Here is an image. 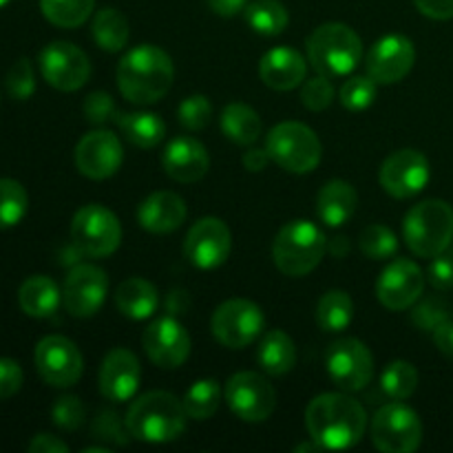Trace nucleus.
<instances>
[{
  "label": "nucleus",
  "instance_id": "obj_1",
  "mask_svg": "<svg viewBox=\"0 0 453 453\" xmlns=\"http://www.w3.org/2000/svg\"><path fill=\"white\" fill-rule=\"evenodd\" d=\"M305 427L321 449H352L367 432V414L348 394L327 392L312 398L305 410Z\"/></svg>",
  "mask_w": 453,
  "mask_h": 453
},
{
  "label": "nucleus",
  "instance_id": "obj_2",
  "mask_svg": "<svg viewBox=\"0 0 453 453\" xmlns=\"http://www.w3.org/2000/svg\"><path fill=\"white\" fill-rule=\"evenodd\" d=\"M118 88L131 104L149 106L162 100L175 80V65L164 49L140 44L127 51L115 71Z\"/></svg>",
  "mask_w": 453,
  "mask_h": 453
},
{
  "label": "nucleus",
  "instance_id": "obj_3",
  "mask_svg": "<svg viewBox=\"0 0 453 453\" xmlns=\"http://www.w3.org/2000/svg\"><path fill=\"white\" fill-rule=\"evenodd\" d=\"M124 420L135 441L164 445L184 436L190 418L177 396L168 392H146L131 403Z\"/></svg>",
  "mask_w": 453,
  "mask_h": 453
},
{
  "label": "nucleus",
  "instance_id": "obj_4",
  "mask_svg": "<svg viewBox=\"0 0 453 453\" xmlns=\"http://www.w3.org/2000/svg\"><path fill=\"white\" fill-rule=\"evenodd\" d=\"M308 60L314 71L327 78L349 75L363 60V42L352 27L326 22L308 35Z\"/></svg>",
  "mask_w": 453,
  "mask_h": 453
},
{
  "label": "nucleus",
  "instance_id": "obj_5",
  "mask_svg": "<svg viewBox=\"0 0 453 453\" xmlns=\"http://www.w3.org/2000/svg\"><path fill=\"white\" fill-rule=\"evenodd\" d=\"M405 243L416 257L432 259L449 250L453 242V208L442 199H425L403 219Z\"/></svg>",
  "mask_w": 453,
  "mask_h": 453
},
{
  "label": "nucleus",
  "instance_id": "obj_6",
  "mask_svg": "<svg viewBox=\"0 0 453 453\" xmlns=\"http://www.w3.org/2000/svg\"><path fill=\"white\" fill-rule=\"evenodd\" d=\"M326 252V234L308 219H295L283 226L273 243L274 265L288 277H305L317 270Z\"/></svg>",
  "mask_w": 453,
  "mask_h": 453
},
{
  "label": "nucleus",
  "instance_id": "obj_7",
  "mask_svg": "<svg viewBox=\"0 0 453 453\" xmlns=\"http://www.w3.org/2000/svg\"><path fill=\"white\" fill-rule=\"evenodd\" d=\"M270 159L283 171L308 175L321 164L323 146L317 133L303 122H281L265 137Z\"/></svg>",
  "mask_w": 453,
  "mask_h": 453
},
{
  "label": "nucleus",
  "instance_id": "obj_8",
  "mask_svg": "<svg viewBox=\"0 0 453 453\" xmlns=\"http://www.w3.org/2000/svg\"><path fill=\"white\" fill-rule=\"evenodd\" d=\"M71 242L84 257L93 259L109 257L122 243V226L109 208L100 203H87L75 212L71 221Z\"/></svg>",
  "mask_w": 453,
  "mask_h": 453
},
{
  "label": "nucleus",
  "instance_id": "obj_9",
  "mask_svg": "<svg viewBox=\"0 0 453 453\" xmlns=\"http://www.w3.org/2000/svg\"><path fill=\"white\" fill-rule=\"evenodd\" d=\"M372 442L383 453H414L423 442V423L405 403L380 407L372 418Z\"/></svg>",
  "mask_w": 453,
  "mask_h": 453
},
{
  "label": "nucleus",
  "instance_id": "obj_10",
  "mask_svg": "<svg viewBox=\"0 0 453 453\" xmlns=\"http://www.w3.org/2000/svg\"><path fill=\"white\" fill-rule=\"evenodd\" d=\"M264 310L248 299L224 301L211 319V330L215 339L230 349H242L255 343L264 334Z\"/></svg>",
  "mask_w": 453,
  "mask_h": 453
},
{
  "label": "nucleus",
  "instance_id": "obj_11",
  "mask_svg": "<svg viewBox=\"0 0 453 453\" xmlns=\"http://www.w3.org/2000/svg\"><path fill=\"white\" fill-rule=\"evenodd\" d=\"M327 376L343 392H361L374 376V357L363 341L348 336L339 339L326 352Z\"/></svg>",
  "mask_w": 453,
  "mask_h": 453
},
{
  "label": "nucleus",
  "instance_id": "obj_12",
  "mask_svg": "<svg viewBox=\"0 0 453 453\" xmlns=\"http://www.w3.org/2000/svg\"><path fill=\"white\" fill-rule=\"evenodd\" d=\"M38 65L44 82L65 93L82 88L91 75V62H88L87 53L65 40L47 44L40 51Z\"/></svg>",
  "mask_w": 453,
  "mask_h": 453
},
{
  "label": "nucleus",
  "instance_id": "obj_13",
  "mask_svg": "<svg viewBox=\"0 0 453 453\" xmlns=\"http://www.w3.org/2000/svg\"><path fill=\"white\" fill-rule=\"evenodd\" d=\"M35 370L51 388H71L82 379V352L71 339L49 334L35 345Z\"/></svg>",
  "mask_w": 453,
  "mask_h": 453
},
{
  "label": "nucleus",
  "instance_id": "obj_14",
  "mask_svg": "<svg viewBox=\"0 0 453 453\" xmlns=\"http://www.w3.org/2000/svg\"><path fill=\"white\" fill-rule=\"evenodd\" d=\"M226 401L237 418L246 423H264L277 407V394L261 374L237 372L226 385Z\"/></svg>",
  "mask_w": 453,
  "mask_h": 453
},
{
  "label": "nucleus",
  "instance_id": "obj_15",
  "mask_svg": "<svg viewBox=\"0 0 453 453\" xmlns=\"http://www.w3.org/2000/svg\"><path fill=\"white\" fill-rule=\"evenodd\" d=\"M109 292V277L93 264H78L69 270L62 290V303L75 319H88L100 312Z\"/></svg>",
  "mask_w": 453,
  "mask_h": 453
},
{
  "label": "nucleus",
  "instance_id": "obj_16",
  "mask_svg": "<svg viewBox=\"0 0 453 453\" xmlns=\"http://www.w3.org/2000/svg\"><path fill=\"white\" fill-rule=\"evenodd\" d=\"M230 250H233V234L228 226L217 217H203L186 234L184 255L199 270H215L224 265Z\"/></svg>",
  "mask_w": 453,
  "mask_h": 453
},
{
  "label": "nucleus",
  "instance_id": "obj_17",
  "mask_svg": "<svg viewBox=\"0 0 453 453\" xmlns=\"http://www.w3.org/2000/svg\"><path fill=\"white\" fill-rule=\"evenodd\" d=\"M429 175H432V168H429L427 157L420 150L403 149L385 159L379 181L385 193L392 197L410 199L429 184Z\"/></svg>",
  "mask_w": 453,
  "mask_h": 453
},
{
  "label": "nucleus",
  "instance_id": "obj_18",
  "mask_svg": "<svg viewBox=\"0 0 453 453\" xmlns=\"http://www.w3.org/2000/svg\"><path fill=\"white\" fill-rule=\"evenodd\" d=\"M142 345L150 361L162 370H175L190 357V334L175 317H159L142 334Z\"/></svg>",
  "mask_w": 453,
  "mask_h": 453
},
{
  "label": "nucleus",
  "instance_id": "obj_19",
  "mask_svg": "<svg viewBox=\"0 0 453 453\" xmlns=\"http://www.w3.org/2000/svg\"><path fill=\"white\" fill-rule=\"evenodd\" d=\"M122 142L115 133L104 131V128L87 133L75 146V166H78L80 175L93 181L113 177L122 166Z\"/></svg>",
  "mask_w": 453,
  "mask_h": 453
},
{
  "label": "nucleus",
  "instance_id": "obj_20",
  "mask_svg": "<svg viewBox=\"0 0 453 453\" xmlns=\"http://www.w3.org/2000/svg\"><path fill=\"white\" fill-rule=\"evenodd\" d=\"M425 290V274L414 261L394 259L385 265L376 283V296L392 312L411 308L420 301Z\"/></svg>",
  "mask_w": 453,
  "mask_h": 453
},
{
  "label": "nucleus",
  "instance_id": "obj_21",
  "mask_svg": "<svg viewBox=\"0 0 453 453\" xmlns=\"http://www.w3.org/2000/svg\"><path fill=\"white\" fill-rule=\"evenodd\" d=\"M414 62V42L405 35L392 34L374 42L365 58V69L376 84H396L410 73Z\"/></svg>",
  "mask_w": 453,
  "mask_h": 453
},
{
  "label": "nucleus",
  "instance_id": "obj_22",
  "mask_svg": "<svg viewBox=\"0 0 453 453\" xmlns=\"http://www.w3.org/2000/svg\"><path fill=\"white\" fill-rule=\"evenodd\" d=\"M97 383H100V394L106 401H131L142 383V367L135 354L127 348L111 349L100 365Z\"/></svg>",
  "mask_w": 453,
  "mask_h": 453
},
{
  "label": "nucleus",
  "instance_id": "obj_23",
  "mask_svg": "<svg viewBox=\"0 0 453 453\" xmlns=\"http://www.w3.org/2000/svg\"><path fill=\"white\" fill-rule=\"evenodd\" d=\"M162 166L166 175L177 184H195L206 177L208 168H211V157L202 142L181 135L168 142L162 155Z\"/></svg>",
  "mask_w": 453,
  "mask_h": 453
},
{
  "label": "nucleus",
  "instance_id": "obj_24",
  "mask_svg": "<svg viewBox=\"0 0 453 453\" xmlns=\"http://www.w3.org/2000/svg\"><path fill=\"white\" fill-rule=\"evenodd\" d=\"M308 62L296 49L274 47L259 60V78L274 91H292L305 82Z\"/></svg>",
  "mask_w": 453,
  "mask_h": 453
},
{
  "label": "nucleus",
  "instance_id": "obj_25",
  "mask_svg": "<svg viewBox=\"0 0 453 453\" xmlns=\"http://www.w3.org/2000/svg\"><path fill=\"white\" fill-rule=\"evenodd\" d=\"M186 202L173 190L150 193L137 208V221L146 233L171 234L186 221Z\"/></svg>",
  "mask_w": 453,
  "mask_h": 453
},
{
  "label": "nucleus",
  "instance_id": "obj_26",
  "mask_svg": "<svg viewBox=\"0 0 453 453\" xmlns=\"http://www.w3.org/2000/svg\"><path fill=\"white\" fill-rule=\"evenodd\" d=\"M358 195L352 184L343 180H332L319 190L317 195V215L330 228H341L352 219L357 211Z\"/></svg>",
  "mask_w": 453,
  "mask_h": 453
},
{
  "label": "nucleus",
  "instance_id": "obj_27",
  "mask_svg": "<svg viewBox=\"0 0 453 453\" xmlns=\"http://www.w3.org/2000/svg\"><path fill=\"white\" fill-rule=\"evenodd\" d=\"M157 303V288L142 277L127 279L115 290V305L124 317L133 319V321H144V319L153 317Z\"/></svg>",
  "mask_w": 453,
  "mask_h": 453
},
{
  "label": "nucleus",
  "instance_id": "obj_28",
  "mask_svg": "<svg viewBox=\"0 0 453 453\" xmlns=\"http://www.w3.org/2000/svg\"><path fill=\"white\" fill-rule=\"evenodd\" d=\"M60 299L62 292L58 290L56 281L44 274L25 279L18 290V305L31 319H49L60 305Z\"/></svg>",
  "mask_w": 453,
  "mask_h": 453
},
{
  "label": "nucleus",
  "instance_id": "obj_29",
  "mask_svg": "<svg viewBox=\"0 0 453 453\" xmlns=\"http://www.w3.org/2000/svg\"><path fill=\"white\" fill-rule=\"evenodd\" d=\"M257 361L264 367L265 374L283 376L295 370L296 345L283 330H270L261 336Z\"/></svg>",
  "mask_w": 453,
  "mask_h": 453
},
{
  "label": "nucleus",
  "instance_id": "obj_30",
  "mask_svg": "<svg viewBox=\"0 0 453 453\" xmlns=\"http://www.w3.org/2000/svg\"><path fill=\"white\" fill-rule=\"evenodd\" d=\"M115 124L122 135L137 149H155L166 135V124L162 118L149 111H133V113H118Z\"/></svg>",
  "mask_w": 453,
  "mask_h": 453
},
{
  "label": "nucleus",
  "instance_id": "obj_31",
  "mask_svg": "<svg viewBox=\"0 0 453 453\" xmlns=\"http://www.w3.org/2000/svg\"><path fill=\"white\" fill-rule=\"evenodd\" d=\"M221 131L239 146H252L264 133V122L252 106L233 102L221 111Z\"/></svg>",
  "mask_w": 453,
  "mask_h": 453
},
{
  "label": "nucleus",
  "instance_id": "obj_32",
  "mask_svg": "<svg viewBox=\"0 0 453 453\" xmlns=\"http://www.w3.org/2000/svg\"><path fill=\"white\" fill-rule=\"evenodd\" d=\"M93 40L102 51L118 53L122 51L131 38V29H128V20L122 12L113 7H104L96 13L91 27Z\"/></svg>",
  "mask_w": 453,
  "mask_h": 453
},
{
  "label": "nucleus",
  "instance_id": "obj_33",
  "mask_svg": "<svg viewBox=\"0 0 453 453\" xmlns=\"http://www.w3.org/2000/svg\"><path fill=\"white\" fill-rule=\"evenodd\" d=\"M243 18L255 34L270 35V38L283 34L290 22L288 9L279 0H252L243 9Z\"/></svg>",
  "mask_w": 453,
  "mask_h": 453
},
{
  "label": "nucleus",
  "instance_id": "obj_34",
  "mask_svg": "<svg viewBox=\"0 0 453 453\" xmlns=\"http://www.w3.org/2000/svg\"><path fill=\"white\" fill-rule=\"evenodd\" d=\"M354 319V301L345 290H330L319 299L317 323L323 332H343Z\"/></svg>",
  "mask_w": 453,
  "mask_h": 453
},
{
  "label": "nucleus",
  "instance_id": "obj_35",
  "mask_svg": "<svg viewBox=\"0 0 453 453\" xmlns=\"http://www.w3.org/2000/svg\"><path fill=\"white\" fill-rule=\"evenodd\" d=\"M184 410L190 420H208L217 414L221 403V388L215 379H202L186 389V396L181 398Z\"/></svg>",
  "mask_w": 453,
  "mask_h": 453
},
{
  "label": "nucleus",
  "instance_id": "obj_36",
  "mask_svg": "<svg viewBox=\"0 0 453 453\" xmlns=\"http://www.w3.org/2000/svg\"><path fill=\"white\" fill-rule=\"evenodd\" d=\"M96 0H40V12L60 29H75L93 13Z\"/></svg>",
  "mask_w": 453,
  "mask_h": 453
},
{
  "label": "nucleus",
  "instance_id": "obj_37",
  "mask_svg": "<svg viewBox=\"0 0 453 453\" xmlns=\"http://www.w3.org/2000/svg\"><path fill=\"white\" fill-rule=\"evenodd\" d=\"M418 388V370L410 361L389 363L380 376V389L392 401H407Z\"/></svg>",
  "mask_w": 453,
  "mask_h": 453
},
{
  "label": "nucleus",
  "instance_id": "obj_38",
  "mask_svg": "<svg viewBox=\"0 0 453 453\" xmlns=\"http://www.w3.org/2000/svg\"><path fill=\"white\" fill-rule=\"evenodd\" d=\"M29 208V195L16 180H0V230L20 224Z\"/></svg>",
  "mask_w": 453,
  "mask_h": 453
},
{
  "label": "nucleus",
  "instance_id": "obj_39",
  "mask_svg": "<svg viewBox=\"0 0 453 453\" xmlns=\"http://www.w3.org/2000/svg\"><path fill=\"white\" fill-rule=\"evenodd\" d=\"M358 248H361V252L367 259L385 261L392 259L398 252V239L388 226L374 224L363 228L361 237H358Z\"/></svg>",
  "mask_w": 453,
  "mask_h": 453
},
{
  "label": "nucleus",
  "instance_id": "obj_40",
  "mask_svg": "<svg viewBox=\"0 0 453 453\" xmlns=\"http://www.w3.org/2000/svg\"><path fill=\"white\" fill-rule=\"evenodd\" d=\"M379 84L370 78V75H352L343 82L339 91L341 104L348 111H365L374 104L376 93H379Z\"/></svg>",
  "mask_w": 453,
  "mask_h": 453
},
{
  "label": "nucleus",
  "instance_id": "obj_41",
  "mask_svg": "<svg viewBox=\"0 0 453 453\" xmlns=\"http://www.w3.org/2000/svg\"><path fill=\"white\" fill-rule=\"evenodd\" d=\"M7 91L13 100L25 102L34 96L35 91V75H34V65H31L29 58H18L12 65V69L7 71Z\"/></svg>",
  "mask_w": 453,
  "mask_h": 453
},
{
  "label": "nucleus",
  "instance_id": "obj_42",
  "mask_svg": "<svg viewBox=\"0 0 453 453\" xmlns=\"http://www.w3.org/2000/svg\"><path fill=\"white\" fill-rule=\"evenodd\" d=\"M177 115H180V124L188 131H203V128L211 124L212 118V104L206 96H188L177 109Z\"/></svg>",
  "mask_w": 453,
  "mask_h": 453
},
{
  "label": "nucleus",
  "instance_id": "obj_43",
  "mask_svg": "<svg viewBox=\"0 0 453 453\" xmlns=\"http://www.w3.org/2000/svg\"><path fill=\"white\" fill-rule=\"evenodd\" d=\"M93 438H100L102 442H111L115 447H122L131 442V432L127 427V420L119 418L115 411L104 410L96 420H93Z\"/></svg>",
  "mask_w": 453,
  "mask_h": 453
},
{
  "label": "nucleus",
  "instance_id": "obj_44",
  "mask_svg": "<svg viewBox=\"0 0 453 453\" xmlns=\"http://www.w3.org/2000/svg\"><path fill=\"white\" fill-rule=\"evenodd\" d=\"M301 102L308 111H326L327 106L334 102V87H332L330 78L327 75H314V78L305 80L301 84Z\"/></svg>",
  "mask_w": 453,
  "mask_h": 453
},
{
  "label": "nucleus",
  "instance_id": "obj_45",
  "mask_svg": "<svg viewBox=\"0 0 453 453\" xmlns=\"http://www.w3.org/2000/svg\"><path fill=\"white\" fill-rule=\"evenodd\" d=\"M451 319V310L449 305L445 303L438 296H429V299H423L411 312V321L418 330L425 332H434L438 326H442L445 321Z\"/></svg>",
  "mask_w": 453,
  "mask_h": 453
},
{
  "label": "nucleus",
  "instance_id": "obj_46",
  "mask_svg": "<svg viewBox=\"0 0 453 453\" xmlns=\"http://www.w3.org/2000/svg\"><path fill=\"white\" fill-rule=\"evenodd\" d=\"M87 410L78 396H60L51 407V420L65 432H75L84 425Z\"/></svg>",
  "mask_w": 453,
  "mask_h": 453
},
{
  "label": "nucleus",
  "instance_id": "obj_47",
  "mask_svg": "<svg viewBox=\"0 0 453 453\" xmlns=\"http://www.w3.org/2000/svg\"><path fill=\"white\" fill-rule=\"evenodd\" d=\"M82 111L87 122H91L93 127H104V124L115 122V115H118L113 97L104 91L88 93L82 104Z\"/></svg>",
  "mask_w": 453,
  "mask_h": 453
},
{
  "label": "nucleus",
  "instance_id": "obj_48",
  "mask_svg": "<svg viewBox=\"0 0 453 453\" xmlns=\"http://www.w3.org/2000/svg\"><path fill=\"white\" fill-rule=\"evenodd\" d=\"M427 279L436 290H451L453 288V252H441L432 257L427 268Z\"/></svg>",
  "mask_w": 453,
  "mask_h": 453
},
{
  "label": "nucleus",
  "instance_id": "obj_49",
  "mask_svg": "<svg viewBox=\"0 0 453 453\" xmlns=\"http://www.w3.org/2000/svg\"><path fill=\"white\" fill-rule=\"evenodd\" d=\"M22 380H25V372L20 363L13 358H0V401H7L13 394L20 392Z\"/></svg>",
  "mask_w": 453,
  "mask_h": 453
},
{
  "label": "nucleus",
  "instance_id": "obj_50",
  "mask_svg": "<svg viewBox=\"0 0 453 453\" xmlns=\"http://www.w3.org/2000/svg\"><path fill=\"white\" fill-rule=\"evenodd\" d=\"M418 12L432 20H451L453 0H414Z\"/></svg>",
  "mask_w": 453,
  "mask_h": 453
},
{
  "label": "nucleus",
  "instance_id": "obj_51",
  "mask_svg": "<svg viewBox=\"0 0 453 453\" xmlns=\"http://www.w3.org/2000/svg\"><path fill=\"white\" fill-rule=\"evenodd\" d=\"M27 449L29 453H69V445L62 442L60 438L51 436V434H38Z\"/></svg>",
  "mask_w": 453,
  "mask_h": 453
},
{
  "label": "nucleus",
  "instance_id": "obj_52",
  "mask_svg": "<svg viewBox=\"0 0 453 453\" xmlns=\"http://www.w3.org/2000/svg\"><path fill=\"white\" fill-rule=\"evenodd\" d=\"M434 334V343H436V348L441 349L445 357L453 358V321H445L442 326H438L436 330L432 332Z\"/></svg>",
  "mask_w": 453,
  "mask_h": 453
},
{
  "label": "nucleus",
  "instance_id": "obj_53",
  "mask_svg": "<svg viewBox=\"0 0 453 453\" xmlns=\"http://www.w3.org/2000/svg\"><path fill=\"white\" fill-rule=\"evenodd\" d=\"M208 7L221 18H233L248 7V0H206Z\"/></svg>",
  "mask_w": 453,
  "mask_h": 453
},
{
  "label": "nucleus",
  "instance_id": "obj_54",
  "mask_svg": "<svg viewBox=\"0 0 453 453\" xmlns=\"http://www.w3.org/2000/svg\"><path fill=\"white\" fill-rule=\"evenodd\" d=\"M268 162H273V159H270L268 150L265 149H250L242 157V164L246 166V171L250 173H261L265 166H268Z\"/></svg>",
  "mask_w": 453,
  "mask_h": 453
},
{
  "label": "nucleus",
  "instance_id": "obj_55",
  "mask_svg": "<svg viewBox=\"0 0 453 453\" xmlns=\"http://www.w3.org/2000/svg\"><path fill=\"white\" fill-rule=\"evenodd\" d=\"M327 250H330L334 257H343L345 252H348V239L336 237L332 243L327 242Z\"/></svg>",
  "mask_w": 453,
  "mask_h": 453
},
{
  "label": "nucleus",
  "instance_id": "obj_56",
  "mask_svg": "<svg viewBox=\"0 0 453 453\" xmlns=\"http://www.w3.org/2000/svg\"><path fill=\"white\" fill-rule=\"evenodd\" d=\"M296 453H303V451H321V447L317 445V442H305V445H296L295 447Z\"/></svg>",
  "mask_w": 453,
  "mask_h": 453
},
{
  "label": "nucleus",
  "instance_id": "obj_57",
  "mask_svg": "<svg viewBox=\"0 0 453 453\" xmlns=\"http://www.w3.org/2000/svg\"><path fill=\"white\" fill-rule=\"evenodd\" d=\"M82 453H109V447L100 445V447H84Z\"/></svg>",
  "mask_w": 453,
  "mask_h": 453
},
{
  "label": "nucleus",
  "instance_id": "obj_58",
  "mask_svg": "<svg viewBox=\"0 0 453 453\" xmlns=\"http://www.w3.org/2000/svg\"><path fill=\"white\" fill-rule=\"evenodd\" d=\"M7 3H9V0H0V7H4Z\"/></svg>",
  "mask_w": 453,
  "mask_h": 453
}]
</instances>
